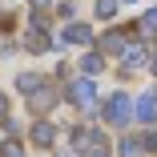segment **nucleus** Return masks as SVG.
I'll return each mask as SVG.
<instances>
[{
    "mask_svg": "<svg viewBox=\"0 0 157 157\" xmlns=\"http://www.w3.org/2000/svg\"><path fill=\"white\" fill-rule=\"evenodd\" d=\"M117 4H121V0H97V16H101V20H109V16L117 12Z\"/></svg>",
    "mask_w": 157,
    "mask_h": 157,
    "instance_id": "1a4fd4ad",
    "label": "nucleus"
},
{
    "mask_svg": "<svg viewBox=\"0 0 157 157\" xmlns=\"http://www.w3.org/2000/svg\"><path fill=\"white\" fill-rule=\"evenodd\" d=\"M141 149H145V145H141V141H133V137H129V141H121V157H137Z\"/></svg>",
    "mask_w": 157,
    "mask_h": 157,
    "instance_id": "f8f14e48",
    "label": "nucleus"
},
{
    "mask_svg": "<svg viewBox=\"0 0 157 157\" xmlns=\"http://www.w3.org/2000/svg\"><path fill=\"white\" fill-rule=\"evenodd\" d=\"M105 117H109V125H117V129H125V125L133 121V97H125V93H117V97H109V105H105Z\"/></svg>",
    "mask_w": 157,
    "mask_h": 157,
    "instance_id": "f257e3e1",
    "label": "nucleus"
},
{
    "mask_svg": "<svg viewBox=\"0 0 157 157\" xmlns=\"http://www.w3.org/2000/svg\"><path fill=\"white\" fill-rule=\"evenodd\" d=\"M141 145H145V149H153V153H157V133H145V141H141Z\"/></svg>",
    "mask_w": 157,
    "mask_h": 157,
    "instance_id": "f3484780",
    "label": "nucleus"
},
{
    "mask_svg": "<svg viewBox=\"0 0 157 157\" xmlns=\"http://www.w3.org/2000/svg\"><path fill=\"white\" fill-rule=\"evenodd\" d=\"M141 28H145V33H157V8H149V12L141 16Z\"/></svg>",
    "mask_w": 157,
    "mask_h": 157,
    "instance_id": "4468645a",
    "label": "nucleus"
},
{
    "mask_svg": "<svg viewBox=\"0 0 157 157\" xmlns=\"http://www.w3.org/2000/svg\"><path fill=\"white\" fill-rule=\"evenodd\" d=\"M36 85H40V81H36L33 73H24V77L16 81V89H20V93H36Z\"/></svg>",
    "mask_w": 157,
    "mask_h": 157,
    "instance_id": "9d476101",
    "label": "nucleus"
},
{
    "mask_svg": "<svg viewBox=\"0 0 157 157\" xmlns=\"http://www.w3.org/2000/svg\"><path fill=\"white\" fill-rule=\"evenodd\" d=\"M101 52H125V36L121 33H105L101 36Z\"/></svg>",
    "mask_w": 157,
    "mask_h": 157,
    "instance_id": "0eeeda50",
    "label": "nucleus"
},
{
    "mask_svg": "<svg viewBox=\"0 0 157 157\" xmlns=\"http://www.w3.org/2000/svg\"><path fill=\"white\" fill-rule=\"evenodd\" d=\"M133 117H137L141 125H153V121H157V97H153V93H145V97L133 101Z\"/></svg>",
    "mask_w": 157,
    "mask_h": 157,
    "instance_id": "f03ea898",
    "label": "nucleus"
},
{
    "mask_svg": "<svg viewBox=\"0 0 157 157\" xmlns=\"http://www.w3.org/2000/svg\"><path fill=\"white\" fill-rule=\"evenodd\" d=\"M149 69H153V73H157V56H149Z\"/></svg>",
    "mask_w": 157,
    "mask_h": 157,
    "instance_id": "6ab92c4d",
    "label": "nucleus"
},
{
    "mask_svg": "<svg viewBox=\"0 0 157 157\" xmlns=\"http://www.w3.org/2000/svg\"><path fill=\"white\" fill-rule=\"evenodd\" d=\"M81 69H85V73H101V69H105V60H101V56H85V60H81Z\"/></svg>",
    "mask_w": 157,
    "mask_h": 157,
    "instance_id": "ddd939ff",
    "label": "nucleus"
},
{
    "mask_svg": "<svg viewBox=\"0 0 157 157\" xmlns=\"http://www.w3.org/2000/svg\"><path fill=\"white\" fill-rule=\"evenodd\" d=\"M0 157H24V153H20L16 141H4V145H0Z\"/></svg>",
    "mask_w": 157,
    "mask_h": 157,
    "instance_id": "2eb2a0df",
    "label": "nucleus"
},
{
    "mask_svg": "<svg viewBox=\"0 0 157 157\" xmlns=\"http://www.w3.org/2000/svg\"><path fill=\"white\" fill-rule=\"evenodd\" d=\"M121 4H133V0H121Z\"/></svg>",
    "mask_w": 157,
    "mask_h": 157,
    "instance_id": "412c9836",
    "label": "nucleus"
},
{
    "mask_svg": "<svg viewBox=\"0 0 157 157\" xmlns=\"http://www.w3.org/2000/svg\"><path fill=\"white\" fill-rule=\"evenodd\" d=\"M69 97H73V101H77L81 109H89L93 101H97V85H93L89 77H85V81H73V89H69Z\"/></svg>",
    "mask_w": 157,
    "mask_h": 157,
    "instance_id": "7ed1b4c3",
    "label": "nucleus"
},
{
    "mask_svg": "<svg viewBox=\"0 0 157 157\" xmlns=\"http://www.w3.org/2000/svg\"><path fill=\"white\" fill-rule=\"evenodd\" d=\"M33 4H36V8H44V4H48V0H33Z\"/></svg>",
    "mask_w": 157,
    "mask_h": 157,
    "instance_id": "aec40b11",
    "label": "nucleus"
},
{
    "mask_svg": "<svg viewBox=\"0 0 157 157\" xmlns=\"http://www.w3.org/2000/svg\"><path fill=\"white\" fill-rule=\"evenodd\" d=\"M65 40L69 44H93V28L89 24H69L65 28Z\"/></svg>",
    "mask_w": 157,
    "mask_h": 157,
    "instance_id": "20e7f679",
    "label": "nucleus"
},
{
    "mask_svg": "<svg viewBox=\"0 0 157 157\" xmlns=\"http://www.w3.org/2000/svg\"><path fill=\"white\" fill-rule=\"evenodd\" d=\"M4 113H8V101H4V97H0V121H4Z\"/></svg>",
    "mask_w": 157,
    "mask_h": 157,
    "instance_id": "a211bd4d",
    "label": "nucleus"
},
{
    "mask_svg": "<svg viewBox=\"0 0 157 157\" xmlns=\"http://www.w3.org/2000/svg\"><path fill=\"white\" fill-rule=\"evenodd\" d=\"M28 101H33V109H36V113H48V109H52V101H56V93H52V89H40V93H28Z\"/></svg>",
    "mask_w": 157,
    "mask_h": 157,
    "instance_id": "39448f33",
    "label": "nucleus"
},
{
    "mask_svg": "<svg viewBox=\"0 0 157 157\" xmlns=\"http://www.w3.org/2000/svg\"><path fill=\"white\" fill-rule=\"evenodd\" d=\"M145 65V44H125V69Z\"/></svg>",
    "mask_w": 157,
    "mask_h": 157,
    "instance_id": "6e6552de",
    "label": "nucleus"
},
{
    "mask_svg": "<svg viewBox=\"0 0 157 157\" xmlns=\"http://www.w3.org/2000/svg\"><path fill=\"white\" fill-rule=\"evenodd\" d=\"M52 137H56V133H52L48 121H36V125H33V141H36V145H52Z\"/></svg>",
    "mask_w": 157,
    "mask_h": 157,
    "instance_id": "423d86ee",
    "label": "nucleus"
},
{
    "mask_svg": "<svg viewBox=\"0 0 157 157\" xmlns=\"http://www.w3.org/2000/svg\"><path fill=\"white\" fill-rule=\"evenodd\" d=\"M28 48H33V52H36V48H40V52L48 48V36L40 33V28H36V33H33V36H28Z\"/></svg>",
    "mask_w": 157,
    "mask_h": 157,
    "instance_id": "9b49d317",
    "label": "nucleus"
},
{
    "mask_svg": "<svg viewBox=\"0 0 157 157\" xmlns=\"http://www.w3.org/2000/svg\"><path fill=\"white\" fill-rule=\"evenodd\" d=\"M85 157H109V145H93V149H89Z\"/></svg>",
    "mask_w": 157,
    "mask_h": 157,
    "instance_id": "dca6fc26",
    "label": "nucleus"
}]
</instances>
